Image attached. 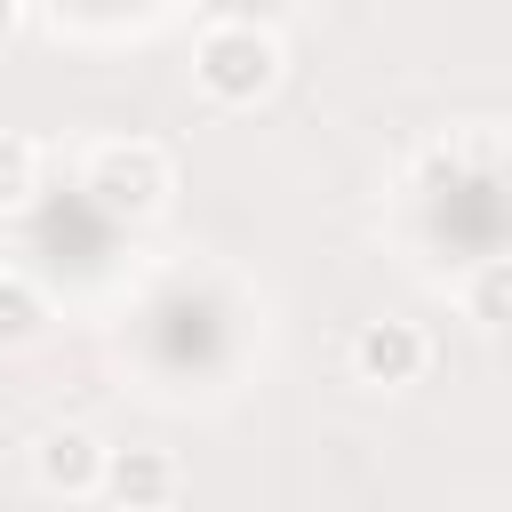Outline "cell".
Instances as JSON below:
<instances>
[{
	"mask_svg": "<svg viewBox=\"0 0 512 512\" xmlns=\"http://www.w3.org/2000/svg\"><path fill=\"white\" fill-rule=\"evenodd\" d=\"M192 80L216 104H256L280 80V32L256 24L248 8H216L200 24V40H192Z\"/></svg>",
	"mask_w": 512,
	"mask_h": 512,
	"instance_id": "obj_1",
	"label": "cell"
},
{
	"mask_svg": "<svg viewBox=\"0 0 512 512\" xmlns=\"http://www.w3.org/2000/svg\"><path fill=\"white\" fill-rule=\"evenodd\" d=\"M88 192H96L104 208H120V216H152V208L168 200V152L144 144V136H128V144H96V160H88Z\"/></svg>",
	"mask_w": 512,
	"mask_h": 512,
	"instance_id": "obj_2",
	"label": "cell"
},
{
	"mask_svg": "<svg viewBox=\"0 0 512 512\" xmlns=\"http://www.w3.org/2000/svg\"><path fill=\"white\" fill-rule=\"evenodd\" d=\"M424 368H432V336H424L416 320H400V312L360 320V336H352V376H360V384L400 392V384H416Z\"/></svg>",
	"mask_w": 512,
	"mask_h": 512,
	"instance_id": "obj_3",
	"label": "cell"
},
{
	"mask_svg": "<svg viewBox=\"0 0 512 512\" xmlns=\"http://www.w3.org/2000/svg\"><path fill=\"white\" fill-rule=\"evenodd\" d=\"M104 440L88 432V424H48L40 440H32V480L48 488V496H104Z\"/></svg>",
	"mask_w": 512,
	"mask_h": 512,
	"instance_id": "obj_4",
	"label": "cell"
},
{
	"mask_svg": "<svg viewBox=\"0 0 512 512\" xmlns=\"http://www.w3.org/2000/svg\"><path fill=\"white\" fill-rule=\"evenodd\" d=\"M104 496L128 504V512H160V504L176 496L168 448H112V456H104Z\"/></svg>",
	"mask_w": 512,
	"mask_h": 512,
	"instance_id": "obj_5",
	"label": "cell"
},
{
	"mask_svg": "<svg viewBox=\"0 0 512 512\" xmlns=\"http://www.w3.org/2000/svg\"><path fill=\"white\" fill-rule=\"evenodd\" d=\"M464 312L480 328H512V256H480L464 280Z\"/></svg>",
	"mask_w": 512,
	"mask_h": 512,
	"instance_id": "obj_6",
	"label": "cell"
},
{
	"mask_svg": "<svg viewBox=\"0 0 512 512\" xmlns=\"http://www.w3.org/2000/svg\"><path fill=\"white\" fill-rule=\"evenodd\" d=\"M40 320H48L40 288H32V280H16V272H0V344H32V336H40Z\"/></svg>",
	"mask_w": 512,
	"mask_h": 512,
	"instance_id": "obj_7",
	"label": "cell"
},
{
	"mask_svg": "<svg viewBox=\"0 0 512 512\" xmlns=\"http://www.w3.org/2000/svg\"><path fill=\"white\" fill-rule=\"evenodd\" d=\"M32 184H40V152H32V136H0V208H24Z\"/></svg>",
	"mask_w": 512,
	"mask_h": 512,
	"instance_id": "obj_8",
	"label": "cell"
}]
</instances>
